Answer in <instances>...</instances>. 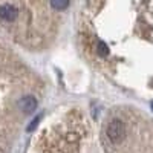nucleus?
<instances>
[{
	"instance_id": "2",
	"label": "nucleus",
	"mask_w": 153,
	"mask_h": 153,
	"mask_svg": "<svg viewBox=\"0 0 153 153\" xmlns=\"http://www.w3.org/2000/svg\"><path fill=\"white\" fill-rule=\"evenodd\" d=\"M19 107L23 113H32L35 109H37V101L34 97L31 95H26V97H23L20 101H19Z\"/></svg>"
},
{
	"instance_id": "4",
	"label": "nucleus",
	"mask_w": 153,
	"mask_h": 153,
	"mask_svg": "<svg viewBox=\"0 0 153 153\" xmlns=\"http://www.w3.org/2000/svg\"><path fill=\"white\" fill-rule=\"evenodd\" d=\"M38 121H40V117H37V118H35V120H34V121L31 123V126L28 127V130H34V129H35V126H37V123H38Z\"/></svg>"
},
{
	"instance_id": "5",
	"label": "nucleus",
	"mask_w": 153,
	"mask_h": 153,
	"mask_svg": "<svg viewBox=\"0 0 153 153\" xmlns=\"http://www.w3.org/2000/svg\"><path fill=\"white\" fill-rule=\"evenodd\" d=\"M152 109H153V104H152Z\"/></svg>"
},
{
	"instance_id": "3",
	"label": "nucleus",
	"mask_w": 153,
	"mask_h": 153,
	"mask_svg": "<svg viewBox=\"0 0 153 153\" xmlns=\"http://www.w3.org/2000/svg\"><path fill=\"white\" fill-rule=\"evenodd\" d=\"M97 52H98V55H101V57L107 55V54H109V48H107V45H106L104 42H100L98 46H97Z\"/></svg>"
},
{
	"instance_id": "1",
	"label": "nucleus",
	"mask_w": 153,
	"mask_h": 153,
	"mask_svg": "<svg viewBox=\"0 0 153 153\" xmlns=\"http://www.w3.org/2000/svg\"><path fill=\"white\" fill-rule=\"evenodd\" d=\"M106 133H107V138L112 143H120L126 136V126L121 120H113V121L109 123Z\"/></svg>"
}]
</instances>
